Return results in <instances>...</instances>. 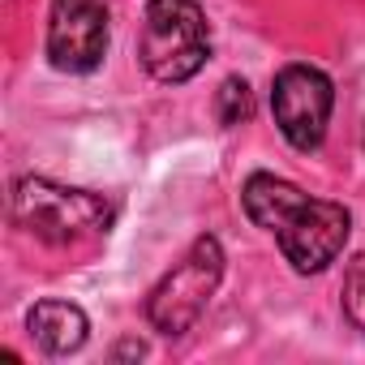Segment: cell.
I'll return each mask as SVG.
<instances>
[{"instance_id": "1", "label": "cell", "mask_w": 365, "mask_h": 365, "mask_svg": "<svg viewBox=\"0 0 365 365\" xmlns=\"http://www.w3.org/2000/svg\"><path fill=\"white\" fill-rule=\"evenodd\" d=\"M241 202H245V215L275 237L279 254L292 262L297 275L327 271L348 245V232H352L348 207L331 198H309L284 176L254 172L241 190Z\"/></svg>"}, {"instance_id": "2", "label": "cell", "mask_w": 365, "mask_h": 365, "mask_svg": "<svg viewBox=\"0 0 365 365\" xmlns=\"http://www.w3.org/2000/svg\"><path fill=\"white\" fill-rule=\"evenodd\" d=\"M138 56L142 69L163 86L190 82L211 56V31L198 0H150L142 14Z\"/></svg>"}, {"instance_id": "3", "label": "cell", "mask_w": 365, "mask_h": 365, "mask_svg": "<svg viewBox=\"0 0 365 365\" xmlns=\"http://www.w3.org/2000/svg\"><path fill=\"white\" fill-rule=\"evenodd\" d=\"M14 224L35 232L48 245H73L82 237L108 232L112 224V202L91 190H69L43 176H22L9 198Z\"/></svg>"}, {"instance_id": "4", "label": "cell", "mask_w": 365, "mask_h": 365, "mask_svg": "<svg viewBox=\"0 0 365 365\" xmlns=\"http://www.w3.org/2000/svg\"><path fill=\"white\" fill-rule=\"evenodd\" d=\"M224 279V245L215 237H198L190 245V254L180 258L146 297V318L159 335L176 339L185 335L211 305L215 288Z\"/></svg>"}, {"instance_id": "5", "label": "cell", "mask_w": 365, "mask_h": 365, "mask_svg": "<svg viewBox=\"0 0 365 365\" xmlns=\"http://www.w3.org/2000/svg\"><path fill=\"white\" fill-rule=\"evenodd\" d=\"M335 108V86L322 69L314 65H284L271 82V112L288 146L297 150H318L331 125Z\"/></svg>"}, {"instance_id": "6", "label": "cell", "mask_w": 365, "mask_h": 365, "mask_svg": "<svg viewBox=\"0 0 365 365\" xmlns=\"http://www.w3.org/2000/svg\"><path fill=\"white\" fill-rule=\"evenodd\" d=\"M108 52V5L103 0H52L48 14V61L61 73H91Z\"/></svg>"}, {"instance_id": "7", "label": "cell", "mask_w": 365, "mask_h": 365, "mask_svg": "<svg viewBox=\"0 0 365 365\" xmlns=\"http://www.w3.org/2000/svg\"><path fill=\"white\" fill-rule=\"evenodd\" d=\"M26 331L35 335V344L52 356H65V352H78L86 344V314L69 301H39L31 314H26Z\"/></svg>"}, {"instance_id": "8", "label": "cell", "mask_w": 365, "mask_h": 365, "mask_svg": "<svg viewBox=\"0 0 365 365\" xmlns=\"http://www.w3.org/2000/svg\"><path fill=\"white\" fill-rule=\"evenodd\" d=\"M339 301H344V318L365 331V254H356L344 271V288H339Z\"/></svg>"}, {"instance_id": "9", "label": "cell", "mask_w": 365, "mask_h": 365, "mask_svg": "<svg viewBox=\"0 0 365 365\" xmlns=\"http://www.w3.org/2000/svg\"><path fill=\"white\" fill-rule=\"evenodd\" d=\"M215 108H220V120H224L228 129H232V125H241V120H250V116H254V95H250V82H245V78H228V82L220 86Z\"/></svg>"}]
</instances>
